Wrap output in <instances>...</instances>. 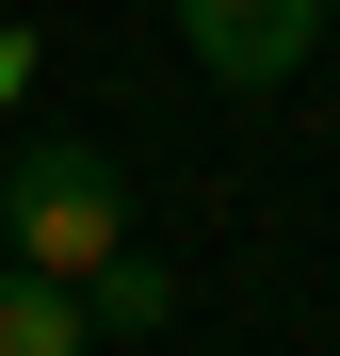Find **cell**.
I'll list each match as a JSON object with an SVG mask.
<instances>
[{"label": "cell", "instance_id": "3957f363", "mask_svg": "<svg viewBox=\"0 0 340 356\" xmlns=\"http://www.w3.org/2000/svg\"><path fill=\"white\" fill-rule=\"evenodd\" d=\"M0 356H81V291L33 275V259H0Z\"/></svg>", "mask_w": 340, "mask_h": 356}, {"label": "cell", "instance_id": "5b68a950", "mask_svg": "<svg viewBox=\"0 0 340 356\" xmlns=\"http://www.w3.org/2000/svg\"><path fill=\"white\" fill-rule=\"evenodd\" d=\"M17 81H33V33H0V113H17Z\"/></svg>", "mask_w": 340, "mask_h": 356}, {"label": "cell", "instance_id": "7a4b0ae2", "mask_svg": "<svg viewBox=\"0 0 340 356\" xmlns=\"http://www.w3.org/2000/svg\"><path fill=\"white\" fill-rule=\"evenodd\" d=\"M179 49H195V65L211 81H292L308 65V49H324V0H179Z\"/></svg>", "mask_w": 340, "mask_h": 356}, {"label": "cell", "instance_id": "6da1fadb", "mask_svg": "<svg viewBox=\"0 0 340 356\" xmlns=\"http://www.w3.org/2000/svg\"><path fill=\"white\" fill-rule=\"evenodd\" d=\"M0 243H17L33 275H97L113 243H130V178H113L81 130H17V162H0Z\"/></svg>", "mask_w": 340, "mask_h": 356}, {"label": "cell", "instance_id": "277c9868", "mask_svg": "<svg viewBox=\"0 0 340 356\" xmlns=\"http://www.w3.org/2000/svg\"><path fill=\"white\" fill-rule=\"evenodd\" d=\"M162 308H179V291H162V275H146V259H130V243H113V259H97V275H81V324H113V340H146V324H162Z\"/></svg>", "mask_w": 340, "mask_h": 356}]
</instances>
